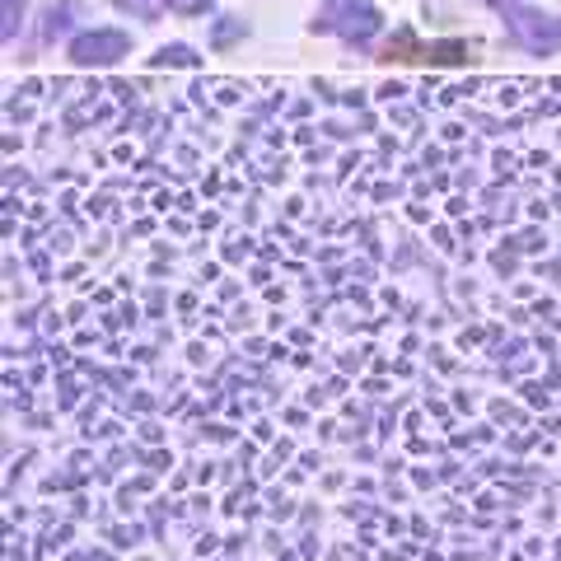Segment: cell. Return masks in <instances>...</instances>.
I'll return each mask as SVG.
<instances>
[{
    "mask_svg": "<svg viewBox=\"0 0 561 561\" xmlns=\"http://www.w3.org/2000/svg\"><path fill=\"white\" fill-rule=\"evenodd\" d=\"M505 33H511V43L524 47L529 57H552V51H561V14H552V10L505 5Z\"/></svg>",
    "mask_w": 561,
    "mask_h": 561,
    "instance_id": "cell-2",
    "label": "cell"
},
{
    "mask_svg": "<svg viewBox=\"0 0 561 561\" xmlns=\"http://www.w3.org/2000/svg\"><path fill=\"white\" fill-rule=\"evenodd\" d=\"M486 5H496V10H505V5H515V0H486Z\"/></svg>",
    "mask_w": 561,
    "mask_h": 561,
    "instance_id": "cell-10",
    "label": "cell"
},
{
    "mask_svg": "<svg viewBox=\"0 0 561 561\" xmlns=\"http://www.w3.org/2000/svg\"><path fill=\"white\" fill-rule=\"evenodd\" d=\"M150 66H154V70H197L202 57H197V51H192L187 43H164V47L150 57Z\"/></svg>",
    "mask_w": 561,
    "mask_h": 561,
    "instance_id": "cell-4",
    "label": "cell"
},
{
    "mask_svg": "<svg viewBox=\"0 0 561 561\" xmlns=\"http://www.w3.org/2000/svg\"><path fill=\"white\" fill-rule=\"evenodd\" d=\"M70 20H76V5H51L47 10V24H43V43H51L57 33H66Z\"/></svg>",
    "mask_w": 561,
    "mask_h": 561,
    "instance_id": "cell-8",
    "label": "cell"
},
{
    "mask_svg": "<svg viewBox=\"0 0 561 561\" xmlns=\"http://www.w3.org/2000/svg\"><path fill=\"white\" fill-rule=\"evenodd\" d=\"M313 33H337L342 43H370L383 28V14L375 10V0H323L319 14H313Z\"/></svg>",
    "mask_w": 561,
    "mask_h": 561,
    "instance_id": "cell-1",
    "label": "cell"
},
{
    "mask_svg": "<svg viewBox=\"0 0 561 561\" xmlns=\"http://www.w3.org/2000/svg\"><path fill=\"white\" fill-rule=\"evenodd\" d=\"M243 33H249V24H243V20H234V14H225V20H216V28H210V47H216V51H225L230 43H239Z\"/></svg>",
    "mask_w": 561,
    "mask_h": 561,
    "instance_id": "cell-6",
    "label": "cell"
},
{
    "mask_svg": "<svg viewBox=\"0 0 561 561\" xmlns=\"http://www.w3.org/2000/svg\"><path fill=\"white\" fill-rule=\"evenodd\" d=\"M117 10L122 14H136V20H146V24H154L160 14L169 10V0H117Z\"/></svg>",
    "mask_w": 561,
    "mask_h": 561,
    "instance_id": "cell-7",
    "label": "cell"
},
{
    "mask_svg": "<svg viewBox=\"0 0 561 561\" xmlns=\"http://www.w3.org/2000/svg\"><path fill=\"white\" fill-rule=\"evenodd\" d=\"M216 0H169V10L173 14H183V20H197V14H206Z\"/></svg>",
    "mask_w": 561,
    "mask_h": 561,
    "instance_id": "cell-9",
    "label": "cell"
},
{
    "mask_svg": "<svg viewBox=\"0 0 561 561\" xmlns=\"http://www.w3.org/2000/svg\"><path fill=\"white\" fill-rule=\"evenodd\" d=\"M66 57L76 66H117L122 57H131V33L127 28H90L76 33L66 47Z\"/></svg>",
    "mask_w": 561,
    "mask_h": 561,
    "instance_id": "cell-3",
    "label": "cell"
},
{
    "mask_svg": "<svg viewBox=\"0 0 561 561\" xmlns=\"http://www.w3.org/2000/svg\"><path fill=\"white\" fill-rule=\"evenodd\" d=\"M24 14H28V0H0V38H5V43L20 38Z\"/></svg>",
    "mask_w": 561,
    "mask_h": 561,
    "instance_id": "cell-5",
    "label": "cell"
}]
</instances>
